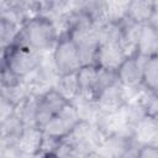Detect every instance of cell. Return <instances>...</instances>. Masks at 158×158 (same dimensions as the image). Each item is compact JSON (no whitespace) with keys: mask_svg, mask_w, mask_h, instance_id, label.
<instances>
[{"mask_svg":"<svg viewBox=\"0 0 158 158\" xmlns=\"http://www.w3.org/2000/svg\"><path fill=\"white\" fill-rule=\"evenodd\" d=\"M157 51H158V27L152 23L141 25L135 43V53L142 58H149L158 56Z\"/></svg>","mask_w":158,"mask_h":158,"instance_id":"30bf717a","label":"cell"},{"mask_svg":"<svg viewBox=\"0 0 158 158\" xmlns=\"http://www.w3.org/2000/svg\"><path fill=\"white\" fill-rule=\"evenodd\" d=\"M60 31L56 21L48 16H33L23 21L15 42L23 43L35 51L48 54L59 38Z\"/></svg>","mask_w":158,"mask_h":158,"instance_id":"6da1fadb","label":"cell"},{"mask_svg":"<svg viewBox=\"0 0 158 158\" xmlns=\"http://www.w3.org/2000/svg\"><path fill=\"white\" fill-rule=\"evenodd\" d=\"M43 137L44 133L42 128L37 126H26L15 147V151L22 157L36 158L40 154Z\"/></svg>","mask_w":158,"mask_h":158,"instance_id":"4fadbf2b","label":"cell"},{"mask_svg":"<svg viewBox=\"0 0 158 158\" xmlns=\"http://www.w3.org/2000/svg\"><path fill=\"white\" fill-rule=\"evenodd\" d=\"M144 58L132 53L127 56L120 67L116 69L117 81L118 84L125 88L131 98L139 88H142V67H143Z\"/></svg>","mask_w":158,"mask_h":158,"instance_id":"5b68a950","label":"cell"},{"mask_svg":"<svg viewBox=\"0 0 158 158\" xmlns=\"http://www.w3.org/2000/svg\"><path fill=\"white\" fill-rule=\"evenodd\" d=\"M142 88L157 91L158 88V56L144 58L142 67Z\"/></svg>","mask_w":158,"mask_h":158,"instance_id":"d6986e66","label":"cell"},{"mask_svg":"<svg viewBox=\"0 0 158 158\" xmlns=\"http://www.w3.org/2000/svg\"><path fill=\"white\" fill-rule=\"evenodd\" d=\"M130 95L118 83L106 88L96 96V104L102 112H117L128 101Z\"/></svg>","mask_w":158,"mask_h":158,"instance_id":"7c38bea8","label":"cell"},{"mask_svg":"<svg viewBox=\"0 0 158 158\" xmlns=\"http://www.w3.org/2000/svg\"><path fill=\"white\" fill-rule=\"evenodd\" d=\"M138 152H139V146L132 143L120 158H138Z\"/></svg>","mask_w":158,"mask_h":158,"instance_id":"7402d4cb","label":"cell"},{"mask_svg":"<svg viewBox=\"0 0 158 158\" xmlns=\"http://www.w3.org/2000/svg\"><path fill=\"white\" fill-rule=\"evenodd\" d=\"M138 158H158V146H139Z\"/></svg>","mask_w":158,"mask_h":158,"instance_id":"44dd1931","label":"cell"},{"mask_svg":"<svg viewBox=\"0 0 158 158\" xmlns=\"http://www.w3.org/2000/svg\"><path fill=\"white\" fill-rule=\"evenodd\" d=\"M4 65V52L0 51V68Z\"/></svg>","mask_w":158,"mask_h":158,"instance_id":"cb8c5ba5","label":"cell"},{"mask_svg":"<svg viewBox=\"0 0 158 158\" xmlns=\"http://www.w3.org/2000/svg\"><path fill=\"white\" fill-rule=\"evenodd\" d=\"M96 75L98 65L95 64H84L75 73L79 96L89 100H95V86H96Z\"/></svg>","mask_w":158,"mask_h":158,"instance_id":"2e32d148","label":"cell"},{"mask_svg":"<svg viewBox=\"0 0 158 158\" xmlns=\"http://www.w3.org/2000/svg\"><path fill=\"white\" fill-rule=\"evenodd\" d=\"M37 95L28 94L23 98L20 102L15 105V115L22 121L25 126H36L35 117H36V107H37Z\"/></svg>","mask_w":158,"mask_h":158,"instance_id":"e0dca14e","label":"cell"},{"mask_svg":"<svg viewBox=\"0 0 158 158\" xmlns=\"http://www.w3.org/2000/svg\"><path fill=\"white\" fill-rule=\"evenodd\" d=\"M132 142L137 146H158V120L157 116L147 115L132 130Z\"/></svg>","mask_w":158,"mask_h":158,"instance_id":"9a60e30c","label":"cell"},{"mask_svg":"<svg viewBox=\"0 0 158 158\" xmlns=\"http://www.w3.org/2000/svg\"><path fill=\"white\" fill-rule=\"evenodd\" d=\"M15 114V104L0 93V125Z\"/></svg>","mask_w":158,"mask_h":158,"instance_id":"ffe728a7","label":"cell"},{"mask_svg":"<svg viewBox=\"0 0 158 158\" xmlns=\"http://www.w3.org/2000/svg\"><path fill=\"white\" fill-rule=\"evenodd\" d=\"M53 89L64 100H67L68 102H73L79 96V88H78L75 73L67 74V75H59L56 80Z\"/></svg>","mask_w":158,"mask_h":158,"instance_id":"ac0fdd59","label":"cell"},{"mask_svg":"<svg viewBox=\"0 0 158 158\" xmlns=\"http://www.w3.org/2000/svg\"><path fill=\"white\" fill-rule=\"evenodd\" d=\"M132 143V138L127 133L107 135L99 142L95 156L96 158H120Z\"/></svg>","mask_w":158,"mask_h":158,"instance_id":"9c48e42d","label":"cell"},{"mask_svg":"<svg viewBox=\"0 0 158 158\" xmlns=\"http://www.w3.org/2000/svg\"><path fill=\"white\" fill-rule=\"evenodd\" d=\"M43 58L44 54L20 42H15L4 51L5 67L22 79H25L35 69H37Z\"/></svg>","mask_w":158,"mask_h":158,"instance_id":"7a4b0ae2","label":"cell"},{"mask_svg":"<svg viewBox=\"0 0 158 158\" xmlns=\"http://www.w3.org/2000/svg\"><path fill=\"white\" fill-rule=\"evenodd\" d=\"M51 60L58 75L74 74L81 65H84L79 49L65 31L60 32L59 38L51 52Z\"/></svg>","mask_w":158,"mask_h":158,"instance_id":"3957f363","label":"cell"},{"mask_svg":"<svg viewBox=\"0 0 158 158\" xmlns=\"http://www.w3.org/2000/svg\"><path fill=\"white\" fill-rule=\"evenodd\" d=\"M80 121L78 112L72 102H68L63 106V109L56 114L43 127L42 131L44 135L57 138V139H63L65 138L72 130L75 127V125Z\"/></svg>","mask_w":158,"mask_h":158,"instance_id":"8992f818","label":"cell"},{"mask_svg":"<svg viewBox=\"0 0 158 158\" xmlns=\"http://www.w3.org/2000/svg\"><path fill=\"white\" fill-rule=\"evenodd\" d=\"M126 19L136 25L152 23L158 27V1L132 0L127 2Z\"/></svg>","mask_w":158,"mask_h":158,"instance_id":"ba28073f","label":"cell"},{"mask_svg":"<svg viewBox=\"0 0 158 158\" xmlns=\"http://www.w3.org/2000/svg\"><path fill=\"white\" fill-rule=\"evenodd\" d=\"M36 158H58L56 154H43V156H38Z\"/></svg>","mask_w":158,"mask_h":158,"instance_id":"603a6c76","label":"cell"},{"mask_svg":"<svg viewBox=\"0 0 158 158\" xmlns=\"http://www.w3.org/2000/svg\"><path fill=\"white\" fill-rule=\"evenodd\" d=\"M127 56L130 54L126 47L121 43H100L95 59V65L116 70Z\"/></svg>","mask_w":158,"mask_h":158,"instance_id":"8fae6325","label":"cell"},{"mask_svg":"<svg viewBox=\"0 0 158 158\" xmlns=\"http://www.w3.org/2000/svg\"><path fill=\"white\" fill-rule=\"evenodd\" d=\"M25 127L15 114L0 125V157L5 152L15 149Z\"/></svg>","mask_w":158,"mask_h":158,"instance_id":"5bb4252c","label":"cell"},{"mask_svg":"<svg viewBox=\"0 0 158 158\" xmlns=\"http://www.w3.org/2000/svg\"><path fill=\"white\" fill-rule=\"evenodd\" d=\"M20 20L15 1H0V51L7 49L15 43L21 30Z\"/></svg>","mask_w":158,"mask_h":158,"instance_id":"277c9868","label":"cell"},{"mask_svg":"<svg viewBox=\"0 0 158 158\" xmlns=\"http://www.w3.org/2000/svg\"><path fill=\"white\" fill-rule=\"evenodd\" d=\"M65 104H68V101L64 100L54 89H51L47 93L40 95L37 100L35 125L42 128L56 114L63 109Z\"/></svg>","mask_w":158,"mask_h":158,"instance_id":"52a82bcc","label":"cell"}]
</instances>
